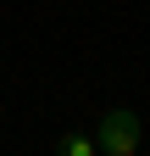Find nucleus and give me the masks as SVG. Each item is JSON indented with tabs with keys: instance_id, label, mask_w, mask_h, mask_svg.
I'll return each instance as SVG.
<instances>
[{
	"instance_id": "f257e3e1",
	"label": "nucleus",
	"mask_w": 150,
	"mask_h": 156,
	"mask_svg": "<svg viewBox=\"0 0 150 156\" xmlns=\"http://www.w3.org/2000/svg\"><path fill=\"white\" fill-rule=\"evenodd\" d=\"M95 145H100V156H134L139 151V117L134 112H106Z\"/></svg>"
},
{
	"instance_id": "f03ea898",
	"label": "nucleus",
	"mask_w": 150,
	"mask_h": 156,
	"mask_svg": "<svg viewBox=\"0 0 150 156\" xmlns=\"http://www.w3.org/2000/svg\"><path fill=\"white\" fill-rule=\"evenodd\" d=\"M61 156H100V145L89 134H61Z\"/></svg>"
}]
</instances>
